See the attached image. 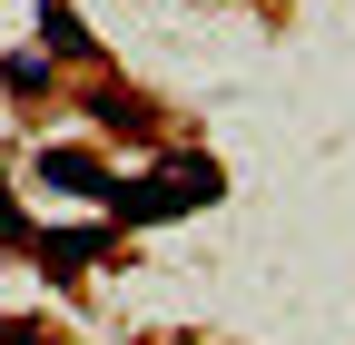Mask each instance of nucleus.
<instances>
[{
	"mask_svg": "<svg viewBox=\"0 0 355 345\" xmlns=\"http://www.w3.org/2000/svg\"><path fill=\"white\" fill-rule=\"evenodd\" d=\"M207 197H217V168H207V158H178L168 178H119V188H109V207H119L128 227H148V218H188V207H207Z\"/></svg>",
	"mask_w": 355,
	"mask_h": 345,
	"instance_id": "nucleus-1",
	"label": "nucleus"
},
{
	"mask_svg": "<svg viewBox=\"0 0 355 345\" xmlns=\"http://www.w3.org/2000/svg\"><path fill=\"white\" fill-rule=\"evenodd\" d=\"M40 178H50L60 197H109V188H119L109 168H99V158H79V148H40Z\"/></svg>",
	"mask_w": 355,
	"mask_h": 345,
	"instance_id": "nucleus-2",
	"label": "nucleus"
},
{
	"mask_svg": "<svg viewBox=\"0 0 355 345\" xmlns=\"http://www.w3.org/2000/svg\"><path fill=\"white\" fill-rule=\"evenodd\" d=\"M40 30H50V50H60V60H89V30H79L69 0H40Z\"/></svg>",
	"mask_w": 355,
	"mask_h": 345,
	"instance_id": "nucleus-3",
	"label": "nucleus"
},
{
	"mask_svg": "<svg viewBox=\"0 0 355 345\" xmlns=\"http://www.w3.org/2000/svg\"><path fill=\"white\" fill-rule=\"evenodd\" d=\"M40 256L69 276V267H89V256H99V237H89V227H79V237H40Z\"/></svg>",
	"mask_w": 355,
	"mask_h": 345,
	"instance_id": "nucleus-4",
	"label": "nucleus"
}]
</instances>
